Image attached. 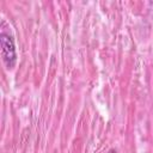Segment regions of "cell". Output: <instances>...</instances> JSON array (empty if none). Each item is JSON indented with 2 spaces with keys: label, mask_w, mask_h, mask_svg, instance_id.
Wrapping results in <instances>:
<instances>
[{
  "label": "cell",
  "mask_w": 153,
  "mask_h": 153,
  "mask_svg": "<svg viewBox=\"0 0 153 153\" xmlns=\"http://www.w3.org/2000/svg\"><path fill=\"white\" fill-rule=\"evenodd\" d=\"M10 25L6 20H1L0 26V45H1V56L2 61L7 69H13L17 62V51L14 44V37L10 30Z\"/></svg>",
  "instance_id": "6da1fadb"
}]
</instances>
